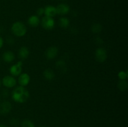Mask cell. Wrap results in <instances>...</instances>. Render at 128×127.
I'll return each mask as SVG.
<instances>
[{
  "instance_id": "obj_1",
  "label": "cell",
  "mask_w": 128,
  "mask_h": 127,
  "mask_svg": "<svg viewBox=\"0 0 128 127\" xmlns=\"http://www.w3.org/2000/svg\"><path fill=\"white\" fill-rule=\"evenodd\" d=\"M12 98L14 102L20 103L26 102L30 97V93L24 87L19 86L12 92Z\"/></svg>"
},
{
  "instance_id": "obj_2",
  "label": "cell",
  "mask_w": 128,
  "mask_h": 127,
  "mask_svg": "<svg viewBox=\"0 0 128 127\" xmlns=\"http://www.w3.org/2000/svg\"><path fill=\"white\" fill-rule=\"evenodd\" d=\"M11 29L12 34L17 37H22L27 32L26 26L21 21H16L14 22Z\"/></svg>"
},
{
  "instance_id": "obj_3",
  "label": "cell",
  "mask_w": 128,
  "mask_h": 127,
  "mask_svg": "<svg viewBox=\"0 0 128 127\" xmlns=\"http://www.w3.org/2000/svg\"><path fill=\"white\" fill-rule=\"evenodd\" d=\"M40 22L42 27L46 30L52 29L55 26V21L52 17L44 16L42 17Z\"/></svg>"
},
{
  "instance_id": "obj_4",
  "label": "cell",
  "mask_w": 128,
  "mask_h": 127,
  "mask_svg": "<svg viewBox=\"0 0 128 127\" xmlns=\"http://www.w3.org/2000/svg\"><path fill=\"white\" fill-rule=\"evenodd\" d=\"M107 52L102 47H100L96 50L95 52V57L98 62L102 63L104 62L107 59Z\"/></svg>"
},
{
  "instance_id": "obj_5",
  "label": "cell",
  "mask_w": 128,
  "mask_h": 127,
  "mask_svg": "<svg viewBox=\"0 0 128 127\" xmlns=\"http://www.w3.org/2000/svg\"><path fill=\"white\" fill-rule=\"evenodd\" d=\"M17 81L16 78L12 75H6L3 77L2 83L6 88H12L16 85Z\"/></svg>"
},
{
  "instance_id": "obj_6",
  "label": "cell",
  "mask_w": 128,
  "mask_h": 127,
  "mask_svg": "<svg viewBox=\"0 0 128 127\" xmlns=\"http://www.w3.org/2000/svg\"><path fill=\"white\" fill-rule=\"evenodd\" d=\"M22 62L19 61L16 64H14L10 67V72L12 76H19L22 73Z\"/></svg>"
},
{
  "instance_id": "obj_7",
  "label": "cell",
  "mask_w": 128,
  "mask_h": 127,
  "mask_svg": "<svg viewBox=\"0 0 128 127\" xmlns=\"http://www.w3.org/2000/svg\"><path fill=\"white\" fill-rule=\"evenodd\" d=\"M58 54V49L56 46H51L49 47L45 52V56L49 60H52L57 56Z\"/></svg>"
},
{
  "instance_id": "obj_8",
  "label": "cell",
  "mask_w": 128,
  "mask_h": 127,
  "mask_svg": "<svg viewBox=\"0 0 128 127\" xmlns=\"http://www.w3.org/2000/svg\"><path fill=\"white\" fill-rule=\"evenodd\" d=\"M12 105L8 101H4L0 103V113L1 115H7L11 112Z\"/></svg>"
},
{
  "instance_id": "obj_9",
  "label": "cell",
  "mask_w": 128,
  "mask_h": 127,
  "mask_svg": "<svg viewBox=\"0 0 128 127\" xmlns=\"http://www.w3.org/2000/svg\"><path fill=\"white\" fill-rule=\"evenodd\" d=\"M30 82V76L26 73H21L19 75L18 83L20 86L26 87Z\"/></svg>"
},
{
  "instance_id": "obj_10",
  "label": "cell",
  "mask_w": 128,
  "mask_h": 127,
  "mask_svg": "<svg viewBox=\"0 0 128 127\" xmlns=\"http://www.w3.org/2000/svg\"><path fill=\"white\" fill-rule=\"evenodd\" d=\"M56 9L57 14L60 15H66L70 11V6L64 3H61L58 5Z\"/></svg>"
},
{
  "instance_id": "obj_11",
  "label": "cell",
  "mask_w": 128,
  "mask_h": 127,
  "mask_svg": "<svg viewBox=\"0 0 128 127\" xmlns=\"http://www.w3.org/2000/svg\"><path fill=\"white\" fill-rule=\"evenodd\" d=\"M44 14L45 16L50 17H53L57 14L56 7L53 6H47L44 7Z\"/></svg>"
},
{
  "instance_id": "obj_12",
  "label": "cell",
  "mask_w": 128,
  "mask_h": 127,
  "mask_svg": "<svg viewBox=\"0 0 128 127\" xmlns=\"http://www.w3.org/2000/svg\"><path fill=\"white\" fill-rule=\"evenodd\" d=\"M2 57L4 62H7V63H10V62H12L14 60L15 56L14 54L12 51H8L4 52Z\"/></svg>"
},
{
  "instance_id": "obj_13",
  "label": "cell",
  "mask_w": 128,
  "mask_h": 127,
  "mask_svg": "<svg viewBox=\"0 0 128 127\" xmlns=\"http://www.w3.org/2000/svg\"><path fill=\"white\" fill-rule=\"evenodd\" d=\"M28 23L30 26L32 27H36L39 26L40 24V18L36 15H32L28 19Z\"/></svg>"
},
{
  "instance_id": "obj_14",
  "label": "cell",
  "mask_w": 128,
  "mask_h": 127,
  "mask_svg": "<svg viewBox=\"0 0 128 127\" xmlns=\"http://www.w3.org/2000/svg\"><path fill=\"white\" fill-rule=\"evenodd\" d=\"M30 55V51L28 48L25 46H22L19 49L18 51V56L20 59L22 60H25Z\"/></svg>"
},
{
  "instance_id": "obj_15",
  "label": "cell",
  "mask_w": 128,
  "mask_h": 127,
  "mask_svg": "<svg viewBox=\"0 0 128 127\" xmlns=\"http://www.w3.org/2000/svg\"><path fill=\"white\" fill-rule=\"evenodd\" d=\"M43 77L47 80H52L55 77V74L53 71L50 68H46L43 72Z\"/></svg>"
},
{
  "instance_id": "obj_16",
  "label": "cell",
  "mask_w": 128,
  "mask_h": 127,
  "mask_svg": "<svg viewBox=\"0 0 128 127\" xmlns=\"http://www.w3.org/2000/svg\"><path fill=\"white\" fill-rule=\"evenodd\" d=\"M70 23V21L67 17H62L60 19L59 21V24H60V27L62 28H67L69 26Z\"/></svg>"
},
{
  "instance_id": "obj_17",
  "label": "cell",
  "mask_w": 128,
  "mask_h": 127,
  "mask_svg": "<svg viewBox=\"0 0 128 127\" xmlns=\"http://www.w3.org/2000/svg\"><path fill=\"white\" fill-rule=\"evenodd\" d=\"M119 89L121 91H125L128 89V83L126 80H120L118 84Z\"/></svg>"
},
{
  "instance_id": "obj_18",
  "label": "cell",
  "mask_w": 128,
  "mask_h": 127,
  "mask_svg": "<svg viewBox=\"0 0 128 127\" xmlns=\"http://www.w3.org/2000/svg\"><path fill=\"white\" fill-rule=\"evenodd\" d=\"M102 30V25L100 24V23H95L92 24V27H91V31L93 33L98 34L100 33L101 31Z\"/></svg>"
},
{
  "instance_id": "obj_19",
  "label": "cell",
  "mask_w": 128,
  "mask_h": 127,
  "mask_svg": "<svg viewBox=\"0 0 128 127\" xmlns=\"http://www.w3.org/2000/svg\"><path fill=\"white\" fill-rule=\"evenodd\" d=\"M56 67L61 72H63L64 69H66V62L63 60H59L56 62Z\"/></svg>"
},
{
  "instance_id": "obj_20",
  "label": "cell",
  "mask_w": 128,
  "mask_h": 127,
  "mask_svg": "<svg viewBox=\"0 0 128 127\" xmlns=\"http://www.w3.org/2000/svg\"><path fill=\"white\" fill-rule=\"evenodd\" d=\"M21 127H35V126L31 120H24L21 123Z\"/></svg>"
},
{
  "instance_id": "obj_21",
  "label": "cell",
  "mask_w": 128,
  "mask_h": 127,
  "mask_svg": "<svg viewBox=\"0 0 128 127\" xmlns=\"http://www.w3.org/2000/svg\"><path fill=\"white\" fill-rule=\"evenodd\" d=\"M118 77L120 80H126L128 78L127 71H120L118 73Z\"/></svg>"
},
{
  "instance_id": "obj_22",
  "label": "cell",
  "mask_w": 128,
  "mask_h": 127,
  "mask_svg": "<svg viewBox=\"0 0 128 127\" xmlns=\"http://www.w3.org/2000/svg\"><path fill=\"white\" fill-rule=\"evenodd\" d=\"M44 9L43 7H39L36 11V16L38 17L42 16L44 14Z\"/></svg>"
},
{
  "instance_id": "obj_23",
  "label": "cell",
  "mask_w": 128,
  "mask_h": 127,
  "mask_svg": "<svg viewBox=\"0 0 128 127\" xmlns=\"http://www.w3.org/2000/svg\"><path fill=\"white\" fill-rule=\"evenodd\" d=\"M10 123L13 127H17L18 125L19 124V120L16 118H12L10 121Z\"/></svg>"
},
{
  "instance_id": "obj_24",
  "label": "cell",
  "mask_w": 128,
  "mask_h": 127,
  "mask_svg": "<svg viewBox=\"0 0 128 127\" xmlns=\"http://www.w3.org/2000/svg\"><path fill=\"white\" fill-rule=\"evenodd\" d=\"M1 95L3 97H8L9 95V91L7 89H4L1 92Z\"/></svg>"
},
{
  "instance_id": "obj_25",
  "label": "cell",
  "mask_w": 128,
  "mask_h": 127,
  "mask_svg": "<svg viewBox=\"0 0 128 127\" xmlns=\"http://www.w3.org/2000/svg\"><path fill=\"white\" fill-rule=\"evenodd\" d=\"M3 44H4V41L3 39L0 36V49L2 48V47L3 46Z\"/></svg>"
},
{
  "instance_id": "obj_26",
  "label": "cell",
  "mask_w": 128,
  "mask_h": 127,
  "mask_svg": "<svg viewBox=\"0 0 128 127\" xmlns=\"http://www.w3.org/2000/svg\"><path fill=\"white\" fill-rule=\"evenodd\" d=\"M0 127H7L6 125H0Z\"/></svg>"
},
{
  "instance_id": "obj_27",
  "label": "cell",
  "mask_w": 128,
  "mask_h": 127,
  "mask_svg": "<svg viewBox=\"0 0 128 127\" xmlns=\"http://www.w3.org/2000/svg\"><path fill=\"white\" fill-rule=\"evenodd\" d=\"M74 127V126H72V127Z\"/></svg>"
},
{
  "instance_id": "obj_28",
  "label": "cell",
  "mask_w": 128,
  "mask_h": 127,
  "mask_svg": "<svg viewBox=\"0 0 128 127\" xmlns=\"http://www.w3.org/2000/svg\"><path fill=\"white\" fill-rule=\"evenodd\" d=\"M1 81H0V87H1Z\"/></svg>"
},
{
  "instance_id": "obj_29",
  "label": "cell",
  "mask_w": 128,
  "mask_h": 127,
  "mask_svg": "<svg viewBox=\"0 0 128 127\" xmlns=\"http://www.w3.org/2000/svg\"><path fill=\"white\" fill-rule=\"evenodd\" d=\"M61 1H64V0H61Z\"/></svg>"
},
{
  "instance_id": "obj_30",
  "label": "cell",
  "mask_w": 128,
  "mask_h": 127,
  "mask_svg": "<svg viewBox=\"0 0 128 127\" xmlns=\"http://www.w3.org/2000/svg\"></svg>"
}]
</instances>
